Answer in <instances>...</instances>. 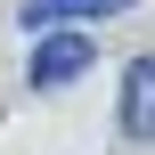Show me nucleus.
Here are the masks:
<instances>
[{"label": "nucleus", "instance_id": "nucleus-1", "mask_svg": "<svg viewBox=\"0 0 155 155\" xmlns=\"http://www.w3.org/2000/svg\"><path fill=\"white\" fill-rule=\"evenodd\" d=\"M90 33L82 25H41V41H33V65H25V82L33 90H65V82H82L90 74Z\"/></svg>", "mask_w": 155, "mask_h": 155}, {"label": "nucleus", "instance_id": "nucleus-2", "mask_svg": "<svg viewBox=\"0 0 155 155\" xmlns=\"http://www.w3.org/2000/svg\"><path fill=\"white\" fill-rule=\"evenodd\" d=\"M114 114H123V139H155V57H131L123 65V98H114Z\"/></svg>", "mask_w": 155, "mask_h": 155}, {"label": "nucleus", "instance_id": "nucleus-3", "mask_svg": "<svg viewBox=\"0 0 155 155\" xmlns=\"http://www.w3.org/2000/svg\"><path fill=\"white\" fill-rule=\"evenodd\" d=\"M131 0H25V33L41 25H90V16H123Z\"/></svg>", "mask_w": 155, "mask_h": 155}]
</instances>
